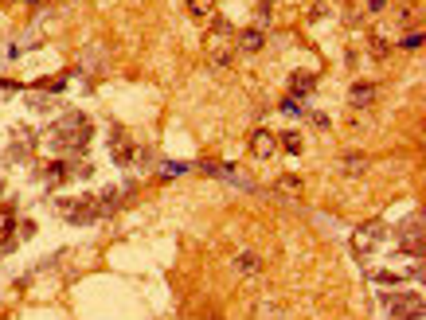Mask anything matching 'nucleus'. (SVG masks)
Returning <instances> with one entry per match:
<instances>
[{
    "mask_svg": "<svg viewBox=\"0 0 426 320\" xmlns=\"http://www.w3.org/2000/svg\"><path fill=\"white\" fill-rule=\"evenodd\" d=\"M372 55H376V59H383V55H391V43L383 36H376L372 39Z\"/></svg>",
    "mask_w": 426,
    "mask_h": 320,
    "instance_id": "nucleus-14",
    "label": "nucleus"
},
{
    "mask_svg": "<svg viewBox=\"0 0 426 320\" xmlns=\"http://www.w3.org/2000/svg\"><path fill=\"white\" fill-rule=\"evenodd\" d=\"M341 172L344 176H364L368 172V156H341Z\"/></svg>",
    "mask_w": 426,
    "mask_h": 320,
    "instance_id": "nucleus-8",
    "label": "nucleus"
},
{
    "mask_svg": "<svg viewBox=\"0 0 426 320\" xmlns=\"http://www.w3.org/2000/svg\"><path fill=\"white\" fill-rule=\"evenodd\" d=\"M387 4H391V0H364V12H368V16H376V12H383Z\"/></svg>",
    "mask_w": 426,
    "mask_h": 320,
    "instance_id": "nucleus-15",
    "label": "nucleus"
},
{
    "mask_svg": "<svg viewBox=\"0 0 426 320\" xmlns=\"http://www.w3.org/2000/svg\"><path fill=\"white\" fill-rule=\"evenodd\" d=\"M379 238H383V223L379 219H372V223L364 226H356V235H352V250L364 258V254H372V250L379 246Z\"/></svg>",
    "mask_w": 426,
    "mask_h": 320,
    "instance_id": "nucleus-1",
    "label": "nucleus"
},
{
    "mask_svg": "<svg viewBox=\"0 0 426 320\" xmlns=\"http://www.w3.org/2000/svg\"><path fill=\"white\" fill-rule=\"evenodd\" d=\"M246 153L255 156V160H270V156H278V137L270 129H255L246 137Z\"/></svg>",
    "mask_w": 426,
    "mask_h": 320,
    "instance_id": "nucleus-2",
    "label": "nucleus"
},
{
    "mask_svg": "<svg viewBox=\"0 0 426 320\" xmlns=\"http://www.w3.org/2000/svg\"><path fill=\"white\" fill-rule=\"evenodd\" d=\"M418 47H423V32H407L399 39V51H418Z\"/></svg>",
    "mask_w": 426,
    "mask_h": 320,
    "instance_id": "nucleus-13",
    "label": "nucleus"
},
{
    "mask_svg": "<svg viewBox=\"0 0 426 320\" xmlns=\"http://www.w3.org/2000/svg\"><path fill=\"white\" fill-rule=\"evenodd\" d=\"M309 121H313L317 129H329V118H325V114H309Z\"/></svg>",
    "mask_w": 426,
    "mask_h": 320,
    "instance_id": "nucleus-17",
    "label": "nucleus"
},
{
    "mask_svg": "<svg viewBox=\"0 0 426 320\" xmlns=\"http://www.w3.org/2000/svg\"><path fill=\"white\" fill-rule=\"evenodd\" d=\"M262 43H266V36H262V28H243V32H239V51H246V55H255V51H262Z\"/></svg>",
    "mask_w": 426,
    "mask_h": 320,
    "instance_id": "nucleus-7",
    "label": "nucleus"
},
{
    "mask_svg": "<svg viewBox=\"0 0 426 320\" xmlns=\"http://www.w3.org/2000/svg\"><path fill=\"white\" fill-rule=\"evenodd\" d=\"M231 270L239 273V277H258V273H262V258H258L255 250H243V254H235Z\"/></svg>",
    "mask_w": 426,
    "mask_h": 320,
    "instance_id": "nucleus-5",
    "label": "nucleus"
},
{
    "mask_svg": "<svg viewBox=\"0 0 426 320\" xmlns=\"http://www.w3.org/2000/svg\"><path fill=\"white\" fill-rule=\"evenodd\" d=\"M317 90V78L309 71H293L290 74V94L293 98H305V94H313Z\"/></svg>",
    "mask_w": 426,
    "mask_h": 320,
    "instance_id": "nucleus-6",
    "label": "nucleus"
},
{
    "mask_svg": "<svg viewBox=\"0 0 426 320\" xmlns=\"http://www.w3.org/2000/svg\"><path fill=\"white\" fill-rule=\"evenodd\" d=\"M281 114H286V118H297L301 109H297V102H281Z\"/></svg>",
    "mask_w": 426,
    "mask_h": 320,
    "instance_id": "nucleus-16",
    "label": "nucleus"
},
{
    "mask_svg": "<svg viewBox=\"0 0 426 320\" xmlns=\"http://www.w3.org/2000/svg\"><path fill=\"white\" fill-rule=\"evenodd\" d=\"M266 4H274V0H266Z\"/></svg>",
    "mask_w": 426,
    "mask_h": 320,
    "instance_id": "nucleus-18",
    "label": "nucleus"
},
{
    "mask_svg": "<svg viewBox=\"0 0 426 320\" xmlns=\"http://www.w3.org/2000/svg\"><path fill=\"white\" fill-rule=\"evenodd\" d=\"M301 176H278V191H290V195H301Z\"/></svg>",
    "mask_w": 426,
    "mask_h": 320,
    "instance_id": "nucleus-12",
    "label": "nucleus"
},
{
    "mask_svg": "<svg viewBox=\"0 0 426 320\" xmlns=\"http://www.w3.org/2000/svg\"><path fill=\"white\" fill-rule=\"evenodd\" d=\"M278 149H286V153H301V149H305V137H301L297 129L281 133V137H278Z\"/></svg>",
    "mask_w": 426,
    "mask_h": 320,
    "instance_id": "nucleus-9",
    "label": "nucleus"
},
{
    "mask_svg": "<svg viewBox=\"0 0 426 320\" xmlns=\"http://www.w3.org/2000/svg\"><path fill=\"white\" fill-rule=\"evenodd\" d=\"M395 320H423V297H383Z\"/></svg>",
    "mask_w": 426,
    "mask_h": 320,
    "instance_id": "nucleus-3",
    "label": "nucleus"
},
{
    "mask_svg": "<svg viewBox=\"0 0 426 320\" xmlns=\"http://www.w3.org/2000/svg\"><path fill=\"white\" fill-rule=\"evenodd\" d=\"M376 98H379L376 83H352V86H348V106H356V109H368Z\"/></svg>",
    "mask_w": 426,
    "mask_h": 320,
    "instance_id": "nucleus-4",
    "label": "nucleus"
},
{
    "mask_svg": "<svg viewBox=\"0 0 426 320\" xmlns=\"http://www.w3.org/2000/svg\"><path fill=\"white\" fill-rule=\"evenodd\" d=\"M98 203H102V211H118V203H122V191H118V188H106L102 195H98Z\"/></svg>",
    "mask_w": 426,
    "mask_h": 320,
    "instance_id": "nucleus-11",
    "label": "nucleus"
},
{
    "mask_svg": "<svg viewBox=\"0 0 426 320\" xmlns=\"http://www.w3.org/2000/svg\"><path fill=\"white\" fill-rule=\"evenodd\" d=\"M211 320H220V317H211Z\"/></svg>",
    "mask_w": 426,
    "mask_h": 320,
    "instance_id": "nucleus-19",
    "label": "nucleus"
},
{
    "mask_svg": "<svg viewBox=\"0 0 426 320\" xmlns=\"http://www.w3.org/2000/svg\"><path fill=\"white\" fill-rule=\"evenodd\" d=\"M188 12H192L195 20H207V16L215 12V0H188Z\"/></svg>",
    "mask_w": 426,
    "mask_h": 320,
    "instance_id": "nucleus-10",
    "label": "nucleus"
}]
</instances>
